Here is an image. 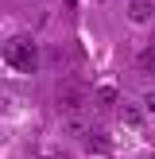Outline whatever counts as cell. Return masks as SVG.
I'll return each mask as SVG.
<instances>
[{"instance_id":"cell-8","label":"cell","mask_w":155,"mask_h":159,"mask_svg":"<svg viewBox=\"0 0 155 159\" xmlns=\"http://www.w3.org/2000/svg\"><path fill=\"white\" fill-rule=\"evenodd\" d=\"M144 109H147V113L155 116V89H151V93H147V97H144Z\"/></svg>"},{"instance_id":"cell-6","label":"cell","mask_w":155,"mask_h":159,"mask_svg":"<svg viewBox=\"0 0 155 159\" xmlns=\"http://www.w3.org/2000/svg\"><path fill=\"white\" fill-rule=\"evenodd\" d=\"M93 101H97L101 109H116L120 105V93H116L113 85H101V89H93Z\"/></svg>"},{"instance_id":"cell-1","label":"cell","mask_w":155,"mask_h":159,"mask_svg":"<svg viewBox=\"0 0 155 159\" xmlns=\"http://www.w3.org/2000/svg\"><path fill=\"white\" fill-rule=\"evenodd\" d=\"M0 58L16 70V74H35L39 70V47L31 43V35H12L0 43Z\"/></svg>"},{"instance_id":"cell-3","label":"cell","mask_w":155,"mask_h":159,"mask_svg":"<svg viewBox=\"0 0 155 159\" xmlns=\"http://www.w3.org/2000/svg\"><path fill=\"white\" fill-rule=\"evenodd\" d=\"M116 116H120L124 128H144V124H147V109L144 105H132V101H120V105H116Z\"/></svg>"},{"instance_id":"cell-7","label":"cell","mask_w":155,"mask_h":159,"mask_svg":"<svg viewBox=\"0 0 155 159\" xmlns=\"http://www.w3.org/2000/svg\"><path fill=\"white\" fill-rule=\"evenodd\" d=\"M66 132H70V136H82V140H85V136H89V124H85L82 116H66Z\"/></svg>"},{"instance_id":"cell-4","label":"cell","mask_w":155,"mask_h":159,"mask_svg":"<svg viewBox=\"0 0 155 159\" xmlns=\"http://www.w3.org/2000/svg\"><path fill=\"white\" fill-rule=\"evenodd\" d=\"M124 16L132 23H140V27H147V23H155V0H128Z\"/></svg>"},{"instance_id":"cell-5","label":"cell","mask_w":155,"mask_h":159,"mask_svg":"<svg viewBox=\"0 0 155 159\" xmlns=\"http://www.w3.org/2000/svg\"><path fill=\"white\" fill-rule=\"evenodd\" d=\"M82 144H85L89 155H113V140H108L105 132H93V128H89V136H85Z\"/></svg>"},{"instance_id":"cell-2","label":"cell","mask_w":155,"mask_h":159,"mask_svg":"<svg viewBox=\"0 0 155 159\" xmlns=\"http://www.w3.org/2000/svg\"><path fill=\"white\" fill-rule=\"evenodd\" d=\"M54 101H58V113H66V116H82V109H85V93H78L74 85H62Z\"/></svg>"}]
</instances>
